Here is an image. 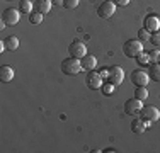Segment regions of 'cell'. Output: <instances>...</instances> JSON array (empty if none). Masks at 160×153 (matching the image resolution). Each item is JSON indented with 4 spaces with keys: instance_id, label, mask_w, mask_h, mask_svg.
<instances>
[{
    "instance_id": "obj_23",
    "label": "cell",
    "mask_w": 160,
    "mask_h": 153,
    "mask_svg": "<svg viewBox=\"0 0 160 153\" xmlns=\"http://www.w3.org/2000/svg\"><path fill=\"white\" fill-rule=\"evenodd\" d=\"M150 43L153 46H160V31H155L150 34Z\"/></svg>"
},
{
    "instance_id": "obj_21",
    "label": "cell",
    "mask_w": 160,
    "mask_h": 153,
    "mask_svg": "<svg viewBox=\"0 0 160 153\" xmlns=\"http://www.w3.org/2000/svg\"><path fill=\"white\" fill-rule=\"evenodd\" d=\"M136 61H138V65L145 67V65L150 63V55H148V53H145V51H142L138 56H136Z\"/></svg>"
},
{
    "instance_id": "obj_4",
    "label": "cell",
    "mask_w": 160,
    "mask_h": 153,
    "mask_svg": "<svg viewBox=\"0 0 160 153\" xmlns=\"http://www.w3.org/2000/svg\"><path fill=\"white\" fill-rule=\"evenodd\" d=\"M124 80V70L118 65L114 67H109V75H108V80L106 82L112 83V85H121V82Z\"/></svg>"
},
{
    "instance_id": "obj_26",
    "label": "cell",
    "mask_w": 160,
    "mask_h": 153,
    "mask_svg": "<svg viewBox=\"0 0 160 153\" xmlns=\"http://www.w3.org/2000/svg\"><path fill=\"white\" fill-rule=\"evenodd\" d=\"M78 2L80 0H65L63 5L67 7V9H75V7H78Z\"/></svg>"
},
{
    "instance_id": "obj_12",
    "label": "cell",
    "mask_w": 160,
    "mask_h": 153,
    "mask_svg": "<svg viewBox=\"0 0 160 153\" xmlns=\"http://www.w3.org/2000/svg\"><path fill=\"white\" fill-rule=\"evenodd\" d=\"M80 63H82V68L85 72H90V70L96 68L97 60H96V56H94V55H85L83 58H80Z\"/></svg>"
},
{
    "instance_id": "obj_28",
    "label": "cell",
    "mask_w": 160,
    "mask_h": 153,
    "mask_svg": "<svg viewBox=\"0 0 160 153\" xmlns=\"http://www.w3.org/2000/svg\"><path fill=\"white\" fill-rule=\"evenodd\" d=\"M112 2L116 3V5H128L129 0H112Z\"/></svg>"
},
{
    "instance_id": "obj_24",
    "label": "cell",
    "mask_w": 160,
    "mask_h": 153,
    "mask_svg": "<svg viewBox=\"0 0 160 153\" xmlns=\"http://www.w3.org/2000/svg\"><path fill=\"white\" fill-rule=\"evenodd\" d=\"M138 39L140 41H150V31H147V29H140L138 31Z\"/></svg>"
},
{
    "instance_id": "obj_22",
    "label": "cell",
    "mask_w": 160,
    "mask_h": 153,
    "mask_svg": "<svg viewBox=\"0 0 160 153\" xmlns=\"http://www.w3.org/2000/svg\"><path fill=\"white\" fill-rule=\"evenodd\" d=\"M114 87L116 85H112V83H109V82H104L101 89H102V92H104V95H111L114 92Z\"/></svg>"
},
{
    "instance_id": "obj_20",
    "label": "cell",
    "mask_w": 160,
    "mask_h": 153,
    "mask_svg": "<svg viewBox=\"0 0 160 153\" xmlns=\"http://www.w3.org/2000/svg\"><path fill=\"white\" fill-rule=\"evenodd\" d=\"M135 97L140 99V101H145V99L148 97V90L147 87H136L135 89Z\"/></svg>"
},
{
    "instance_id": "obj_17",
    "label": "cell",
    "mask_w": 160,
    "mask_h": 153,
    "mask_svg": "<svg viewBox=\"0 0 160 153\" xmlns=\"http://www.w3.org/2000/svg\"><path fill=\"white\" fill-rule=\"evenodd\" d=\"M148 75H150V80L153 82H160V63H153L148 70Z\"/></svg>"
},
{
    "instance_id": "obj_7",
    "label": "cell",
    "mask_w": 160,
    "mask_h": 153,
    "mask_svg": "<svg viewBox=\"0 0 160 153\" xmlns=\"http://www.w3.org/2000/svg\"><path fill=\"white\" fill-rule=\"evenodd\" d=\"M19 19H21V10H17V9H5L2 14V22L7 26L17 24Z\"/></svg>"
},
{
    "instance_id": "obj_29",
    "label": "cell",
    "mask_w": 160,
    "mask_h": 153,
    "mask_svg": "<svg viewBox=\"0 0 160 153\" xmlns=\"http://www.w3.org/2000/svg\"><path fill=\"white\" fill-rule=\"evenodd\" d=\"M65 0H53V5H63Z\"/></svg>"
},
{
    "instance_id": "obj_3",
    "label": "cell",
    "mask_w": 160,
    "mask_h": 153,
    "mask_svg": "<svg viewBox=\"0 0 160 153\" xmlns=\"http://www.w3.org/2000/svg\"><path fill=\"white\" fill-rule=\"evenodd\" d=\"M85 83H87V87H89L90 90H97V89H101V87H102L104 78L101 76L99 72L90 70V72H87V75H85Z\"/></svg>"
},
{
    "instance_id": "obj_15",
    "label": "cell",
    "mask_w": 160,
    "mask_h": 153,
    "mask_svg": "<svg viewBox=\"0 0 160 153\" xmlns=\"http://www.w3.org/2000/svg\"><path fill=\"white\" fill-rule=\"evenodd\" d=\"M145 129H147V124H145V121L140 117V119H133L131 122V131L136 133V135H142L145 133Z\"/></svg>"
},
{
    "instance_id": "obj_9",
    "label": "cell",
    "mask_w": 160,
    "mask_h": 153,
    "mask_svg": "<svg viewBox=\"0 0 160 153\" xmlns=\"http://www.w3.org/2000/svg\"><path fill=\"white\" fill-rule=\"evenodd\" d=\"M142 109H143V101H140V99H136V97L128 99V101L124 102V112L129 114V116L140 112Z\"/></svg>"
},
{
    "instance_id": "obj_13",
    "label": "cell",
    "mask_w": 160,
    "mask_h": 153,
    "mask_svg": "<svg viewBox=\"0 0 160 153\" xmlns=\"http://www.w3.org/2000/svg\"><path fill=\"white\" fill-rule=\"evenodd\" d=\"M12 78H14V68L9 67V65H2L0 67V80L3 83H9Z\"/></svg>"
},
{
    "instance_id": "obj_11",
    "label": "cell",
    "mask_w": 160,
    "mask_h": 153,
    "mask_svg": "<svg viewBox=\"0 0 160 153\" xmlns=\"http://www.w3.org/2000/svg\"><path fill=\"white\" fill-rule=\"evenodd\" d=\"M145 29L150 31V32H155V31H160V19L157 15H147L143 22Z\"/></svg>"
},
{
    "instance_id": "obj_14",
    "label": "cell",
    "mask_w": 160,
    "mask_h": 153,
    "mask_svg": "<svg viewBox=\"0 0 160 153\" xmlns=\"http://www.w3.org/2000/svg\"><path fill=\"white\" fill-rule=\"evenodd\" d=\"M51 5H53V0H36V2H34L36 10L41 14H48L49 10H51Z\"/></svg>"
},
{
    "instance_id": "obj_6",
    "label": "cell",
    "mask_w": 160,
    "mask_h": 153,
    "mask_svg": "<svg viewBox=\"0 0 160 153\" xmlns=\"http://www.w3.org/2000/svg\"><path fill=\"white\" fill-rule=\"evenodd\" d=\"M68 55L70 56H73V58H83V56L87 55V48H85V44L82 43V41H78V39H75V41H72L70 46H68Z\"/></svg>"
},
{
    "instance_id": "obj_19",
    "label": "cell",
    "mask_w": 160,
    "mask_h": 153,
    "mask_svg": "<svg viewBox=\"0 0 160 153\" xmlns=\"http://www.w3.org/2000/svg\"><path fill=\"white\" fill-rule=\"evenodd\" d=\"M29 22H31V24H34V26H38V24H41V22H43V14L41 12H31L29 14Z\"/></svg>"
},
{
    "instance_id": "obj_1",
    "label": "cell",
    "mask_w": 160,
    "mask_h": 153,
    "mask_svg": "<svg viewBox=\"0 0 160 153\" xmlns=\"http://www.w3.org/2000/svg\"><path fill=\"white\" fill-rule=\"evenodd\" d=\"M82 70H83V68H82V63H80L78 58L70 56V58H67V60L62 61V72L65 75H78Z\"/></svg>"
},
{
    "instance_id": "obj_25",
    "label": "cell",
    "mask_w": 160,
    "mask_h": 153,
    "mask_svg": "<svg viewBox=\"0 0 160 153\" xmlns=\"http://www.w3.org/2000/svg\"><path fill=\"white\" fill-rule=\"evenodd\" d=\"M148 55H150V61L160 63V51L158 49H152V51H148Z\"/></svg>"
},
{
    "instance_id": "obj_5",
    "label": "cell",
    "mask_w": 160,
    "mask_h": 153,
    "mask_svg": "<svg viewBox=\"0 0 160 153\" xmlns=\"http://www.w3.org/2000/svg\"><path fill=\"white\" fill-rule=\"evenodd\" d=\"M114 12H116V3H114L112 0H104V2L97 7V15L101 19H109Z\"/></svg>"
},
{
    "instance_id": "obj_27",
    "label": "cell",
    "mask_w": 160,
    "mask_h": 153,
    "mask_svg": "<svg viewBox=\"0 0 160 153\" xmlns=\"http://www.w3.org/2000/svg\"><path fill=\"white\" fill-rule=\"evenodd\" d=\"M99 73H101V76L104 78V82H106V80H108V75H109V68H104V70H101Z\"/></svg>"
},
{
    "instance_id": "obj_8",
    "label": "cell",
    "mask_w": 160,
    "mask_h": 153,
    "mask_svg": "<svg viewBox=\"0 0 160 153\" xmlns=\"http://www.w3.org/2000/svg\"><path fill=\"white\" fill-rule=\"evenodd\" d=\"M131 82L135 83L136 87H147L148 82H150V75L145 70H135L131 73Z\"/></svg>"
},
{
    "instance_id": "obj_10",
    "label": "cell",
    "mask_w": 160,
    "mask_h": 153,
    "mask_svg": "<svg viewBox=\"0 0 160 153\" xmlns=\"http://www.w3.org/2000/svg\"><path fill=\"white\" fill-rule=\"evenodd\" d=\"M140 116H142V119L152 121V122L160 119V112H158V109L155 106H147V107L143 106V109L140 111Z\"/></svg>"
},
{
    "instance_id": "obj_16",
    "label": "cell",
    "mask_w": 160,
    "mask_h": 153,
    "mask_svg": "<svg viewBox=\"0 0 160 153\" xmlns=\"http://www.w3.org/2000/svg\"><path fill=\"white\" fill-rule=\"evenodd\" d=\"M3 44H5V48L9 49V51H14V49L19 48V39L17 36H9L3 39Z\"/></svg>"
},
{
    "instance_id": "obj_18",
    "label": "cell",
    "mask_w": 160,
    "mask_h": 153,
    "mask_svg": "<svg viewBox=\"0 0 160 153\" xmlns=\"http://www.w3.org/2000/svg\"><path fill=\"white\" fill-rule=\"evenodd\" d=\"M32 2L31 0H21V2H19V10H21V12H24V14H31L32 12Z\"/></svg>"
},
{
    "instance_id": "obj_2",
    "label": "cell",
    "mask_w": 160,
    "mask_h": 153,
    "mask_svg": "<svg viewBox=\"0 0 160 153\" xmlns=\"http://www.w3.org/2000/svg\"><path fill=\"white\" fill-rule=\"evenodd\" d=\"M142 51H143V44L140 39H128L123 44V53L128 58H136Z\"/></svg>"
}]
</instances>
